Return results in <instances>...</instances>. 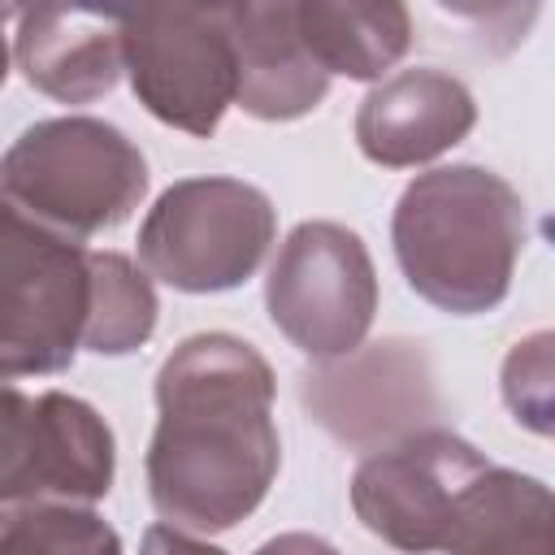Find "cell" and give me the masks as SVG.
I'll return each mask as SVG.
<instances>
[{"label": "cell", "instance_id": "cell-20", "mask_svg": "<svg viewBox=\"0 0 555 555\" xmlns=\"http://www.w3.org/2000/svg\"><path fill=\"white\" fill-rule=\"evenodd\" d=\"M251 555H338V546L317 533H278V538L260 542Z\"/></svg>", "mask_w": 555, "mask_h": 555}, {"label": "cell", "instance_id": "cell-13", "mask_svg": "<svg viewBox=\"0 0 555 555\" xmlns=\"http://www.w3.org/2000/svg\"><path fill=\"white\" fill-rule=\"evenodd\" d=\"M225 13L238 56V108L256 121H295L312 113L330 91V74L308 52L295 4H225Z\"/></svg>", "mask_w": 555, "mask_h": 555}, {"label": "cell", "instance_id": "cell-17", "mask_svg": "<svg viewBox=\"0 0 555 555\" xmlns=\"http://www.w3.org/2000/svg\"><path fill=\"white\" fill-rule=\"evenodd\" d=\"M0 555H121V538L82 503H17L4 507Z\"/></svg>", "mask_w": 555, "mask_h": 555}, {"label": "cell", "instance_id": "cell-8", "mask_svg": "<svg viewBox=\"0 0 555 555\" xmlns=\"http://www.w3.org/2000/svg\"><path fill=\"white\" fill-rule=\"evenodd\" d=\"M117 447L108 421L78 395H22L4 386L0 416V503H82L113 490Z\"/></svg>", "mask_w": 555, "mask_h": 555}, {"label": "cell", "instance_id": "cell-7", "mask_svg": "<svg viewBox=\"0 0 555 555\" xmlns=\"http://www.w3.org/2000/svg\"><path fill=\"white\" fill-rule=\"evenodd\" d=\"M269 321L317 364L364 347L377 312V269L364 238L338 221H299L264 278Z\"/></svg>", "mask_w": 555, "mask_h": 555}, {"label": "cell", "instance_id": "cell-10", "mask_svg": "<svg viewBox=\"0 0 555 555\" xmlns=\"http://www.w3.org/2000/svg\"><path fill=\"white\" fill-rule=\"evenodd\" d=\"M308 412L347 447H395L438 416V386L421 343L386 338L304 373Z\"/></svg>", "mask_w": 555, "mask_h": 555}, {"label": "cell", "instance_id": "cell-14", "mask_svg": "<svg viewBox=\"0 0 555 555\" xmlns=\"http://www.w3.org/2000/svg\"><path fill=\"white\" fill-rule=\"evenodd\" d=\"M442 555H555V490L490 464L455 503Z\"/></svg>", "mask_w": 555, "mask_h": 555}, {"label": "cell", "instance_id": "cell-16", "mask_svg": "<svg viewBox=\"0 0 555 555\" xmlns=\"http://www.w3.org/2000/svg\"><path fill=\"white\" fill-rule=\"evenodd\" d=\"M156 291L143 264L121 251H91V321L82 347L95 356H130L156 330Z\"/></svg>", "mask_w": 555, "mask_h": 555}, {"label": "cell", "instance_id": "cell-19", "mask_svg": "<svg viewBox=\"0 0 555 555\" xmlns=\"http://www.w3.org/2000/svg\"><path fill=\"white\" fill-rule=\"evenodd\" d=\"M139 555H225L221 546L178 529V525H152L139 542Z\"/></svg>", "mask_w": 555, "mask_h": 555}, {"label": "cell", "instance_id": "cell-1", "mask_svg": "<svg viewBox=\"0 0 555 555\" xmlns=\"http://www.w3.org/2000/svg\"><path fill=\"white\" fill-rule=\"evenodd\" d=\"M273 395L269 360L234 334H191L165 356L147 442V499L165 525L225 533L264 503L282 468Z\"/></svg>", "mask_w": 555, "mask_h": 555}, {"label": "cell", "instance_id": "cell-5", "mask_svg": "<svg viewBox=\"0 0 555 555\" xmlns=\"http://www.w3.org/2000/svg\"><path fill=\"white\" fill-rule=\"evenodd\" d=\"M91 321V251L0 208V373H65Z\"/></svg>", "mask_w": 555, "mask_h": 555}, {"label": "cell", "instance_id": "cell-11", "mask_svg": "<svg viewBox=\"0 0 555 555\" xmlns=\"http://www.w3.org/2000/svg\"><path fill=\"white\" fill-rule=\"evenodd\" d=\"M13 65L56 104H91L108 95L126 74L121 9H13Z\"/></svg>", "mask_w": 555, "mask_h": 555}, {"label": "cell", "instance_id": "cell-4", "mask_svg": "<svg viewBox=\"0 0 555 555\" xmlns=\"http://www.w3.org/2000/svg\"><path fill=\"white\" fill-rule=\"evenodd\" d=\"M278 238L269 195L243 178H182L156 195L139 225V264L147 278L217 295L243 286Z\"/></svg>", "mask_w": 555, "mask_h": 555}, {"label": "cell", "instance_id": "cell-2", "mask_svg": "<svg viewBox=\"0 0 555 555\" xmlns=\"http://www.w3.org/2000/svg\"><path fill=\"white\" fill-rule=\"evenodd\" d=\"M395 260L408 286L451 317H481L512 291L525 247V204L516 186L481 165L416 173L390 221Z\"/></svg>", "mask_w": 555, "mask_h": 555}, {"label": "cell", "instance_id": "cell-12", "mask_svg": "<svg viewBox=\"0 0 555 555\" xmlns=\"http://www.w3.org/2000/svg\"><path fill=\"white\" fill-rule=\"evenodd\" d=\"M473 126V91L429 65L382 78L356 108V143L382 169H416L468 139Z\"/></svg>", "mask_w": 555, "mask_h": 555}, {"label": "cell", "instance_id": "cell-18", "mask_svg": "<svg viewBox=\"0 0 555 555\" xmlns=\"http://www.w3.org/2000/svg\"><path fill=\"white\" fill-rule=\"evenodd\" d=\"M499 390L512 421L538 438H555V330H533L503 356Z\"/></svg>", "mask_w": 555, "mask_h": 555}, {"label": "cell", "instance_id": "cell-15", "mask_svg": "<svg viewBox=\"0 0 555 555\" xmlns=\"http://www.w3.org/2000/svg\"><path fill=\"white\" fill-rule=\"evenodd\" d=\"M295 22L330 78L382 82L412 48V13L395 0H299Z\"/></svg>", "mask_w": 555, "mask_h": 555}, {"label": "cell", "instance_id": "cell-3", "mask_svg": "<svg viewBox=\"0 0 555 555\" xmlns=\"http://www.w3.org/2000/svg\"><path fill=\"white\" fill-rule=\"evenodd\" d=\"M4 208L74 243L121 225L147 195L143 152L100 117L26 126L0 160Z\"/></svg>", "mask_w": 555, "mask_h": 555}, {"label": "cell", "instance_id": "cell-9", "mask_svg": "<svg viewBox=\"0 0 555 555\" xmlns=\"http://www.w3.org/2000/svg\"><path fill=\"white\" fill-rule=\"evenodd\" d=\"M490 460L451 429H421L360 460L351 473L356 520L403 555H434L447 542L455 503Z\"/></svg>", "mask_w": 555, "mask_h": 555}, {"label": "cell", "instance_id": "cell-6", "mask_svg": "<svg viewBox=\"0 0 555 555\" xmlns=\"http://www.w3.org/2000/svg\"><path fill=\"white\" fill-rule=\"evenodd\" d=\"M121 52L134 100L165 126L208 139L238 104V56L225 4L121 9Z\"/></svg>", "mask_w": 555, "mask_h": 555}]
</instances>
